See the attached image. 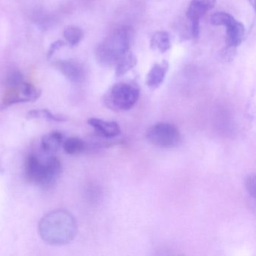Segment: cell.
<instances>
[{
    "label": "cell",
    "instance_id": "6da1fadb",
    "mask_svg": "<svg viewBox=\"0 0 256 256\" xmlns=\"http://www.w3.org/2000/svg\"><path fill=\"white\" fill-rule=\"evenodd\" d=\"M38 234L46 244L64 246L74 240L78 224L74 216L64 209H56L44 216L38 223Z\"/></svg>",
    "mask_w": 256,
    "mask_h": 256
},
{
    "label": "cell",
    "instance_id": "7a4b0ae2",
    "mask_svg": "<svg viewBox=\"0 0 256 256\" xmlns=\"http://www.w3.org/2000/svg\"><path fill=\"white\" fill-rule=\"evenodd\" d=\"M134 37L133 30L128 26H120L110 32L96 50L98 64L112 66L130 52Z\"/></svg>",
    "mask_w": 256,
    "mask_h": 256
},
{
    "label": "cell",
    "instance_id": "3957f363",
    "mask_svg": "<svg viewBox=\"0 0 256 256\" xmlns=\"http://www.w3.org/2000/svg\"><path fill=\"white\" fill-rule=\"evenodd\" d=\"M61 172L60 160L54 155H48L43 160L32 154L25 162L24 175L26 181L46 190L52 188L56 184Z\"/></svg>",
    "mask_w": 256,
    "mask_h": 256
},
{
    "label": "cell",
    "instance_id": "277c9868",
    "mask_svg": "<svg viewBox=\"0 0 256 256\" xmlns=\"http://www.w3.org/2000/svg\"><path fill=\"white\" fill-rule=\"evenodd\" d=\"M5 86V92L0 102L1 110L14 104L36 101L42 94L38 88L25 80L19 71H12L7 76Z\"/></svg>",
    "mask_w": 256,
    "mask_h": 256
},
{
    "label": "cell",
    "instance_id": "5b68a950",
    "mask_svg": "<svg viewBox=\"0 0 256 256\" xmlns=\"http://www.w3.org/2000/svg\"><path fill=\"white\" fill-rule=\"evenodd\" d=\"M140 98V89L133 82H120L109 89L103 98L104 104L116 112L132 108Z\"/></svg>",
    "mask_w": 256,
    "mask_h": 256
},
{
    "label": "cell",
    "instance_id": "8992f818",
    "mask_svg": "<svg viewBox=\"0 0 256 256\" xmlns=\"http://www.w3.org/2000/svg\"><path fill=\"white\" fill-rule=\"evenodd\" d=\"M146 138L149 143L158 148H174L180 140V132L176 126L170 122H157L148 128Z\"/></svg>",
    "mask_w": 256,
    "mask_h": 256
},
{
    "label": "cell",
    "instance_id": "52a82bcc",
    "mask_svg": "<svg viewBox=\"0 0 256 256\" xmlns=\"http://www.w3.org/2000/svg\"><path fill=\"white\" fill-rule=\"evenodd\" d=\"M210 22L215 26L226 28V42L230 48H236L240 46L245 36V28L239 20L232 14L224 12L214 13L210 18Z\"/></svg>",
    "mask_w": 256,
    "mask_h": 256
},
{
    "label": "cell",
    "instance_id": "ba28073f",
    "mask_svg": "<svg viewBox=\"0 0 256 256\" xmlns=\"http://www.w3.org/2000/svg\"><path fill=\"white\" fill-rule=\"evenodd\" d=\"M216 4V0H191L187 8L186 16L191 23L192 35L198 38L200 35V19L210 11Z\"/></svg>",
    "mask_w": 256,
    "mask_h": 256
},
{
    "label": "cell",
    "instance_id": "9c48e42d",
    "mask_svg": "<svg viewBox=\"0 0 256 256\" xmlns=\"http://www.w3.org/2000/svg\"><path fill=\"white\" fill-rule=\"evenodd\" d=\"M56 68L70 82L82 84L85 80V70L83 66L77 61L58 60Z\"/></svg>",
    "mask_w": 256,
    "mask_h": 256
},
{
    "label": "cell",
    "instance_id": "30bf717a",
    "mask_svg": "<svg viewBox=\"0 0 256 256\" xmlns=\"http://www.w3.org/2000/svg\"><path fill=\"white\" fill-rule=\"evenodd\" d=\"M88 122L98 136H102L106 138H112L120 134V127L115 121H106L98 118H92L88 120Z\"/></svg>",
    "mask_w": 256,
    "mask_h": 256
},
{
    "label": "cell",
    "instance_id": "8fae6325",
    "mask_svg": "<svg viewBox=\"0 0 256 256\" xmlns=\"http://www.w3.org/2000/svg\"><path fill=\"white\" fill-rule=\"evenodd\" d=\"M168 70L169 64L167 61H163L161 64H154L146 74L145 79L146 86L152 89L161 86L164 82Z\"/></svg>",
    "mask_w": 256,
    "mask_h": 256
},
{
    "label": "cell",
    "instance_id": "7c38bea8",
    "mask_svg": "<svg viewBox=\"0 0 256 256\" xmlns=\"http://www.w3.org/2000/svg\"><path fill=\"white\" fill-rule=\"evenodd\" d=\"M64 140V134L59 132L48 133L42 138V149L47 155H54L60 149Z\"/></svg>",
    "mask_w": 256,
    "mask_h": 256
},
{
    "label": "cell",
    "instance_id": "4fadbf2b",
    "mask_svg": "<svg viewBox=\"0 0 256 256\" xmlns=\"http://www.w3.org/2000/svg\"><path fill=\"white\" fill-rule=\"evenodd\" d=\"M172 48L170 36L164 31L155 32L150 38V48L164 54Z\"/></svg>",
    "mask_w": 256,
    "mask_h": 256
},
{
    "label": "cell",
    "instance_id": "5bb4252c",
    "mask_svg": "<svg viewBox=\"0 0 256 256\" xmlns=\"http://www.w3.org/2000/svg\"><path fill=\"white\" fill-rule=\"evenodd\" d=\"M137 62L138 60L136 55L131 52H128L116 64V77H121L128 73L137 65Z\"/></svg>",
    "mask_w": 256,
    "mask_h": 256
},
{
    "label": "cell",
    "instance_id": "9a60e30c",
    "mask_svg": "<svg viewBox=\"0 0 256 256\" xmlns=\"http://www.w3.org/2000/svg\"><path fill=\"white\" fill-rule=\"evenodd\" d=\"M64 150L68 155H78L82 154L85 150V143L82 139L79 138H68L64 140L62 144Z\"/></svg>",
    "mask_w": 256,
    "mask_h": 256
},
{
    "label": "cell",
    "instance_id": "2e32d148",
    "mask_svg": "<svg viewBox=\"0 0 256 256\" xmlns=\"http://www.w3.org/2000/svg\"><path fill=\"white\" fill-rule=\"evenodd\" d=\"M26 118L28 119H44L53 122H64L66 120L65 118L54 114L48 109H36L30 110L28 112Z\"/></svg>",
    "mask_w": 256,
    "mask_h": 256
},
{
    "label": "cell",
    "instance_id": "e0dca14e",
    "mask_svg": "<svg viewBox=\"0 0 256 256\" xmlns=\"http://www.w3.org/2000/svg\"><path fill=\"white\" fill-rule=\"evenodd\" d=\"M64 37L71 47H74L83 40L84 32L78 26H70L66 28L64 31Z\"/></svg>",
    "mask_w": 256,
    "mask_h": 256
},
{
    "label": "cell",
    "instance_id": "ac0fdd59",
    "mask_svg": "<svg viewBox=\"0 0 256 256\" xmlns=\"http://www.w3.org/2000/svg\"><path fill=\"white\" fill-rule=\"evenodd\" d=\"M245 186L246 191L252 197L254 198L256 196V176L254 174H250L247 176L245 181Z\"/></svg>",
    "mask_w": 256,
    "mask_h": 256
},
{
    "label": "cell",
    "instance_id": "d6986e66",
    "mask_svg": "<svg viewBox=\"0 0 256 256\" xmlns=\"http://www.w3.org/2000/svg\"><path fill=\"white\" fill-rule=\"evenodd\" d=\"M64 46H65V42L62 41H58L54 42L53 44L50 46V47L49 48L48 52V59H50V58L53 56L56 50L61 48L64 47Z\"/></svg>",
    "mask_w": 256,
    "mask_h": 256
},
{
    "label": "cell",
    "instance_id": "ffe728a7",
    "mask_svg": "<svg viewBox=\"0 0 256 256\" xmlns=\"http://www.w3.org/2000/svg\"><path fill=\"white\" fill-rule=\"evenodd\" d=\"M250 2H251L252 6L253 7L254 6V0H250Z\"/></svg>",
    "mask_w": 256,
    "mask_h": 256
},
{
    "label": "cell",
    "instance_id": "44dd1931",
    "mask_svg": "<svg viewBox=\"0 0 256 256\" xmlns=\"http://www.w3.org/2000/svg\"><path fill=\"white\" fill-rule=\"evenodd\" d=\"M4 172V170H2V167H1V166H0V172Z\"/></svg>",
    "mask_w": 256,
    "mask_h": 256
}]
</instances>
